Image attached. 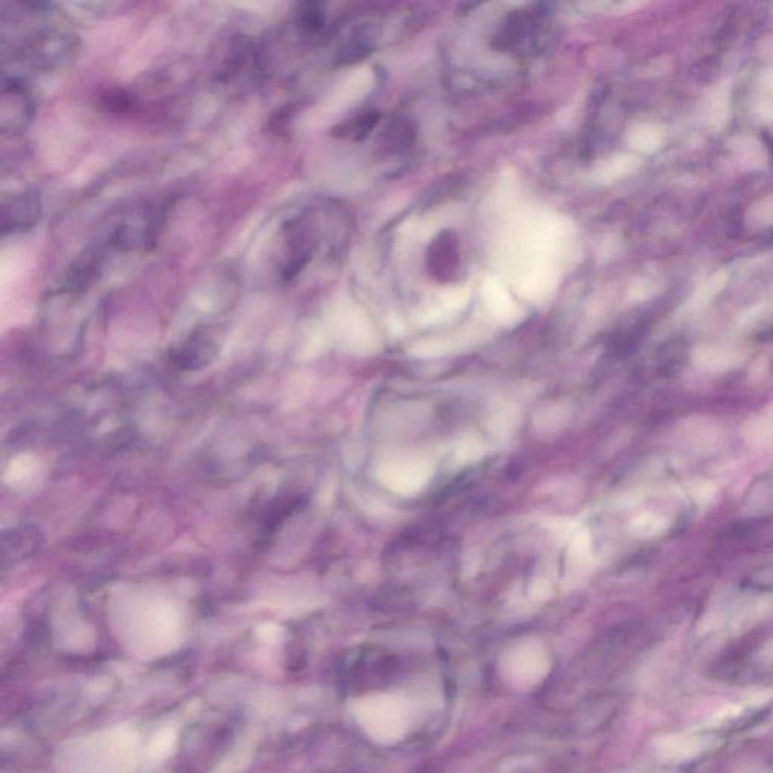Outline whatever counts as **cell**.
<instances>
[{"label":"cell","instance_id":"6da1fadb","mask_svg":"<svg viewBox=\"0 0 773 773\" xmlns=\"http://www.w3.org/2000/svg\"><path fill=\"white\" fill-rule=\"evenodd\" d=\"M55 5L46 2L2 5V19L25 26V32L13 29V35H2V58L5 64L25 65L32 70L49 71L67 65L77 50V37L53 19Z\"/></svg>","mask_w":773,"mask_h":773},{"label":"cell","instance_id":"30bf717a","mask_svg":"<svg viewBox=\"0 0 773 773\" xmlns=\"http://www.w3.org/2000/svg\"><path fill=\"white\" fill-rule=\"evenodd\" d=\"M327 23L324 8L316 2H305L298 5L295 13V26L301 34H319Z\"/></svg>","mask_w":773,"mask_h":773},{"label":"cell","instance_id":"7a4b0ae2","mask_svg":"<svg viewBox=\"0 0 773 773\" xmlns=\"http://www.w3.org/2000/svg\"><path fill=\"white\" fill-rule=\"evenodd\" d=\"M165 222V209L145 207L124 218L109 235V245L120 251H150L158 242Z\"/></svg>","mask_w":773,"mask_h":773},{"label":"cell","instance_id":"9c48e42d","mask_svg":"<svg viewBox=\"0 0 773 773\" xmlns=\"http://www.w3.org/2000/svg\"><path fill=\"white\" fill-rule=\"evenodd\" d=\"M428 265L432 275L440 280H449L458 265V248L449 231L440 235L432 244L428 254Z\"/></svg>","mask_w":773,"mask_h":773},{"label":"cell","instance_id":"8fae6325","mask_svg":"<svg viewBox=\"0 0 773 773\" xmlns=\"http://www.w3.org/2000/svg\"><path fill=\"white\" fill-rule=\"evenodd\" d=\"M378 120V114L369 112V114H363L360 115V117L354 118V120L345 121V123L339 124V126L333 130V135L337 136V138L363 141V139L375 129Z\"/></svg>","mask_w":773,"mask_h":773},{"label":"cell","instance_id":"8992f818","mask_svg":"<svg viewBox=\"0 0 773 773\" xmlns=\"http://www.w3.org/2000/svg\"><path fill=\"white\" fill-rule=\"evenodd\" d=\"M218 354V342L209 330L194 331L171 352V360L183 369H200L207 366Z\"/></svg>","mask_w":773,"mask_h":773},{"label":"cell","instance_id":"5b68a950","mask_svg":"<svg viewBox=\"0 0 773 773\" xmlns=\"http://www.w3.org/2000/svg\"><path fill=\"white\" fill-rule=\"evenodd\" d=\"M262 55L257 50L253 41L238 38L233 41L228 52L225 53L224 62L218 71V82L222 85H231L235 82L247 81L262 71Z\"/></svg>","mask_w":773,"mask_h":773},{"label":"cell","instance_id":"52a82bcc","mask_svg":"<svg viewBox=\"0 0 773 773\" xmlns=\"http://www.w3.org/2000/svg\"><path fill=\"white\" fill-rule=\"evenodd\" d=\"M103 251L100 248H90L85 251L68 269L65 275L62 293L70 296L82 295L90 289L102 271Z\"/></svg>","mask_w":773,"mask_h":773},{"label":"cell","instance_id":"3957f363","mask_svg":"<svg viewBox=\"0 0 773 773\" xmlns=\"http://www.w3.org/2000/svg\"><path fill=\"white\" fill-rule=\"evenodd\" d=\"M37 102L34 93L23 79L5 76L0 91V132L4 136H17L25 132L34 121Z\"/></svg>","mask_w":773,"mask_h":773},{"label":"cell","instance_id":"277c9868","mask_svg":"<svg viewBox=\"0 0 773 773\" xmlns=\"http://www.w3.org/2000/svg\"><path fill=\"white\" fill-rule=\"evenodd\" d=\"M43 215V203L37 191H23L2 198V235H17L32 230Z\"/></svg>","mask_w":773,"mask_h":773},{"label":"cell","instance_id":"ba28073f","mask_svg":"<svg viewBox=\"0 0 773 773\" xmlns=\"http://www.w3.org/2000/svg\"><path fill=\"white\" fill-rule=\"evenodd\" d=\"M43 536L40 535L35 527H22V529L11 530L10 536H4V546H2V562L4 568L7 565L19 564L23 559H28L40 549Z\"/></svg>","mask_w":773,"mask_h":773}]
</instances>
